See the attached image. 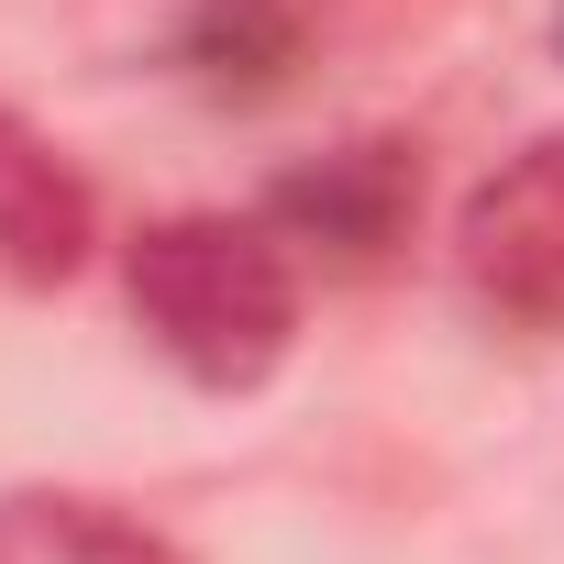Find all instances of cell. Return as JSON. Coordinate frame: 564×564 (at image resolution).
<instances>
[{"mask_svg":"<svg viewBox=\"0 0 564 564\" xmlns=\"http://www.w3.org/2000/svg\"><path fill=\"white\" fill-rule=\"evenodd\" d=\"M89 254H100V199H89V177H78L23 111H0V276H23V289H67Z\"/></svg>","mask_w":564,"mask_h":564,"instance_id":"4","label":"cell"},{"mask_svg":"<svg viewBox=\"0 0 564 564\" xmlns=\"http://www.w3.org/2000/svg\"><path fill=\"white\" fill-rule=\"evenodd\" d=\"M454 289L498 333H564V133L498 155L454 210Z\"/></svg>","mask_w":564,"mask_h":564,"instance_id":"2","label":"cell"},{"mask_svg":"<svg viewBox=\"0 0 564 564\" xmlns=\"http://www.w3.org/2000/svg\"><path fill=\"white\" fill-rule=\"evenodd\" d=\"M553 45H564V12H553Z\"/></svg>","mask_w":564,"mask_h":564,"instance_id":"7","label":"cell"},{"mask_svg":"<svg viewBox=\"0 0 564 564\" xmlns=\"http://www.w3.org/2000/svg\"><path fill=\"white\" fill-rule=\"evenodd\" d=\"M265 221L289 232V254L322 265V276H377L410 243V221H421V144L355 133V144H333V155H311V166L276 177L265 188Z\"/></svg>","mask_w":564,"mask_h":564,"instance_id":"3","label":"cell"},{"mask_svg":"<svg viewBox=\"0 0 564 564\" xmlns=\"http://www.w3.org/2000/svg\"><path fill=\"white\" fill-rule=\"evenodd\" d=\"M122 300L188 388L243 399L300 344V254L265 210H166L122 243Z\"/></svg>","mask_w":564,"mask_h":564,"instance_id":"1","label":"cell"},{"mask_svg":"<svg viewBox=\"0 0 564 564\" xmlns=\"http://www.w3.org/2000/svg\"><path fill=\"white\" fill-rule=\"evenodd\" d=\"M0 564H188L144 509L89 487H12L0 498Z\"/></svg>","mask_w":564,"mask_h":564,"instance_id":"6","label":"cell"},{"mask_svg":"<svg viewBox=\"0 0 564 564\" xmlns=\"http://www.w3.org/2000/svg\"><path fill=\"white\" fill-rule=\"evenodd\" d=\"M311 56V0H188L177 12V67L210 100H276Z\"/></svg>","mask_w":564,"mask_h":564,"instance_id":"5","label":"cell"}]
</instances>
